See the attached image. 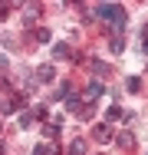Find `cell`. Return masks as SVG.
<instances>
[{"label": "cell", "mask_w": 148, "mask_h": 155, "mask_svg": "<svg viewBox=\"0 0 148 155\" xmlns=\"http://www.w3.org/2000/svg\"><path fill=\"white\" fill-rule=\"evenodd\" d=\"M46 116H50V109H46V106H36V112H33V119H46Z\"/></svg>", "instance_id": "cell-19"}, {"label": "cell", "mask_w": 148, "mask_h": 155, "mask_svg": "<svg viewBox=\"0 0 148 155\" xmlns=\"http://www.w3.org/2000/svg\"><path fill=\"white\" fill-rule=\"evenodd\" d=\"M69 155H86V139H72L69 142Z\"/></svg>", "instance_id": "cell-9"}, {"label": "cell", "mask_w": 148, "mask_h": 155, "mask_svg": "<svg viewBox=\"0 0 148 155\" xmlns=\"http://www.w3.org/2000/svg\"><path fill=\"white\" fill-rule=\"evenodd\" d=\"M53 76H56V69L46 63V66H36V79L40 83H53Z\"/></svg>", "instance_id": "cell-2"}, {"label": "cell", "mask_w": 148, "mask_h": 155, "mask_svg": "<svg viewBox=\"0 0 148 155\" xmlns=\"http://www.w3.org/2000/svg\"><path fill=\"white\" fill-rule=\"evenodd\" d=\"M125 89H128V93H138V89H142V79H138V76H128V79H125Z\"/></svg>", "instance_id": "cell-13"}, {"label": "cell", "mask_w": 148, "mask_h": 155, "mask_svg": "<svg viewBox=\"0 0 148 155\" xmlns=\"http://www.w3.org/2000/svg\"><path fill=\"white\" fill-rule=\"evenodd\" d=\"M17 106H20V99H3V102H0V112H3V116H13Z\"/></svg>", "instance_id": "cell-8"}, {"label": "cell", "mask_w": 148, "mask_h": 155, "mask_svg": "<svg viewBox=\"0 0 148 155\" xmlns=\"http://www.w3.org/2000/svg\"><path fill=\"white\" fill-rule=\"evenodd\" d=\"M0 132H3V125H0Z\"/></svg>", "instance_id": "cell-22"}, {"label": "cell", "mask_w": 148, "mask_h": 155, "mask_svg": "<svg viewBox=\"0 0 148 155\" xmlns=\"http://www.w3.org/2000/svg\"><path fill=\"white\" fill-rule=\"evenodd\" d=\"M112 135H115V132H112L109 125H95V129H92V139H95V142H109Z\"/></svg>", "instance_id": "cell-3"}, {"label": "cell", "mask_w": 148, "mask_h": 155, "mask_svg": "<svg viewBox=\"0 0 148 155\" xmlns=\"http://www.w3.org/2000/svg\"><path fill=\"white\" fill-rule=\"evenodd\" d=\"M95 13H99L102 20H112L115 36H122L125 23H128V13H125V7H122V3H99V7H95Z\"/></svg>", "instance_id": "cell-1"}, {"label": "cell", "mask_w": 148, "mask_h": 155, "mask_svg": "<svg viewBox=\"0 0 148 155\" xmlns=\"http://www.w3.org/2000/svg\"><path fill=\"white\" fill-rule=\"evenodd\" d=\"M115 139H118V145H122V149H132V145H135V135H132V132H118Z\"/></svg>", "instance_id": "cell-10"}, {"label": "cell", "mask_w": 148, "mask_h": 155, "mask_svg": "<svg viewBox=\"0 0 148 155\" xmlns=\"http://www.w3.org/2000/svg\"><path fill=\"white\" fill-rule=\"evenodd\" d=\"M43 135H46V139H56L59 135V122H46L43 125Z\"/></svg>", "instance_id": "cell-12"}, {"label": "cell", "mask_w": 148, "mask_h": 155, "mask_svg": "<svg viewBox=\"0 0 148 155\" xmlns=\"http://www.w3.org/2000/svg\"><path fill=\"white\" fill-rule=\"evenodd\" d=\"M50 36H53V33L46 30V27H36V43H50Z\"/></svg>", "instance_id": "cell-14"}, {"label": "cell", "mask_w": 148, "mask_h": 155, "mask_svg": "<svg viewBox=\"0 0 148 155\" xmlns=\"http://www.w3.org/2000/svg\"><path fill=\"white\" fill-rule=\"evenodd\" d=\"M99 96H105V86H102V83H89L86 86V99H99Z\"/></svg>", "instance_id": "cell-5"}, {"label": "cell", "mask_w": 148, "mask_h": 155, "mask_svg": "<svg viewBox=\"0 0 148 155\" xmlns=\"http://www.w3.org/2000/svg\"><path fill=\"white\" fill-rule=\"evenodd\" d=\"M109 50H112V53H125V40H122V36H112V40H109Z\"/></svg>", "instance_id": "cell-11"}, {"label": "cell", "mask_w": 148, "mask_h": 155, "mask_svg": "<svg viewBox=\"0 0 148 155\" xmlns=\"http://www.w3.org/2000/svg\"><path fill=\"white\" fill-rule=\"evenodd\" d=\"M23 17H27V23L36 20V17H40V7H36V3H33V7H23Z\"/></svg>", "instance_id": "cell-15"}, {"label": "cell", "mask_w": 148, "mask_h": 155, "mask_svg": "<svg viewBox=\"0 0 148 155\" xmlns=\"http://www.w3.org/2000/svg\"><path fill=\"white\" fill-rule=\"evenodd\" d=\"M69 96H72V86H69V83H59L56 93H53V102H59V99H69Z\"/></svg>", "instance_id": "cell-6"}, {"label": "cell", "mask_w": 148, "mask_h": 155, "mask_svg": "<svg viewBox=\"0 0 148 155\" xmlns=\"http://www.w3.org/2000/svg\"><path fill=\"white\" fill-rule=\"evenodd\" d=\"M20 125L30 129V125H33V112H23V116H20Z\"/></svg>", "instance_id": "cell-18"}, {"label": "cell", "mask_w": 148, "mask_h": 155, "mask_svg": "<svg viewBox=\"0 0 148 155\" xmlns=\"http://www.w3.org/2000/svg\"><path fill=\"white\" fill-rule=\"evenodd\" d=\"M33 155H50V145H36V149H33Z\"/></svg>", "instance_id": "cell-21"}, {"label": "cell", "mask_w": 148, "mask_h": 155, "mask_svg": "<svg viewBox=\"0 0 148 155\" xmlns=\"http://www.w3.org/2000/svg\"><path fill=\"white\" fill-rule=\"evenodd\" d=\"M50 53H53V60H69V56H72V53H69V46H66V43H56V46H53V50H50Z\"/></svg>", "instance_id": "cell-7"}, {"label": "cell", "mask_w": 148, "mask_h": 155, "mask_svg": "<svg viewBox=\"0 0 148 155\" xmlns=\"http://www.w3.org/2000/svg\"><path fill=\"white\" fill-rule=\"evenodd\" d=\"M89 69H92V73H95L99 79H105V76H112V73H109V63H102V60H92V63H89Z\"/></svg>", "instance_id": "cell-4"}, {"label": "cell", "mask_w": 148, "mask_h": 155, "mask_svg": "<svg viewBox=\"0 0 148 155\" xmlns=\"http://www.w3.org/2000/svg\"><path fill=\"white\" fill-rule=\"evenodd\" d=\"M76 116H79V119H92V116H95V106H89V102H86V106H82Z\"/></svg>", "instance_id": "cell-16"}, {"label": "cell", "mask_w": 148, "mask_h": 155, "mask_svg": "<svg viewBox=\"0 0 148 155\" xmlns=\"http://www.w3.org/2000/svg\"><path fill=\"white\" fill-rule=\"evenodd\" d=\"M105 119H109V122H115V119H122V109H118V106H109V112H105Z\"/></svg>", "instance_id": "cell-17"}, {"label": "cell", "mask_w": 148, "mask_h": 155, "mask_svg": "<svg viewBox=\"0 0 148 155\" xmlns=\"http://www.w3.org/2000/svg\"><path fill=\"white\" fill-rule=\"evenodd\" d=\"M142 36H145V43H142V53H145V56H148V23H145V27H142Z\"/></svg>", "instance_id": "cell-20"}]
</instances>
